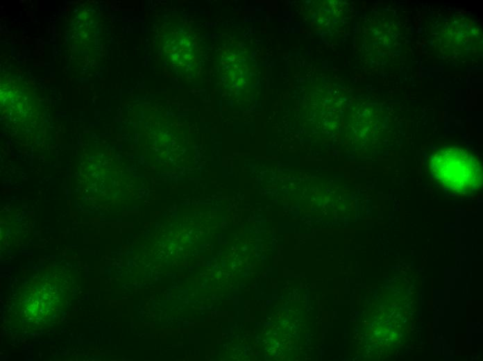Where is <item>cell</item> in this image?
Segmentation results:
<instances>
[{
  "instance_id": "cell-1",
  "label": "cell",
  "mask_w": 483,
  "mask_h": 361,
  "mask_svg": "<svg viewBox=\"0 0 483 361\" xmlns=\"http://www.w3.org/2000/svg\"><path fill=\"white\" fill-rule=\"evenodd\" d=\"M432 167L435 177L445 187L455 192H471L482 183L479 162L457 148L437 152L432 159Z\"/></svg>"
}]
</instances>
